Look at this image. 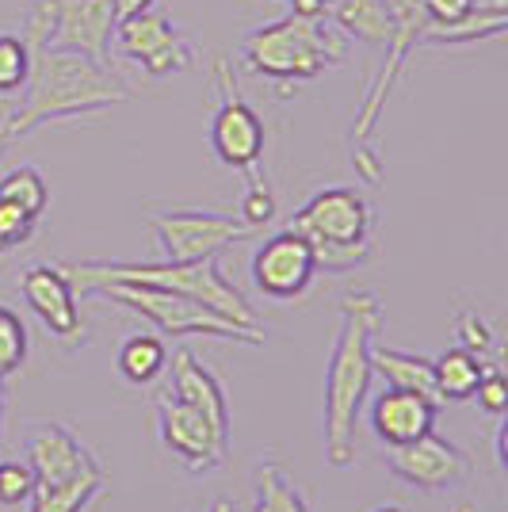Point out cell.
I'll return each mask as SVG.
<instances>
[{"label":"cell","mask_w":508,"mask_h":512,"mask_svg":"<svg viewBox=\"0 0 508 512\" xmlns=\"http://www.w3.org/2000/svg\"><path fill=\"white\" fill-rule=\"evenodd\" d=\"M337 337L325 371V463L344 470L356 463V421L371 390V341L382 333V302L375 291H348L340 299Z\"/></svg>","instance_id":"obj_1"},{"label":"cell","mask_w":508,"mask_h":512,"mask_svg":"<svg viewBox=\"0 0 508 512\" xmlns=\"http://www.w3.org/2000/svg\"><path fill=\"white\" fill-rule=\"evenodd\" d=\"M127 100L130 85L119 73H111L104 62L77 54V50L43 46L31 54V77L23 85V104L8 111L0 123L8 130V138H20L43 123L96 115L115 104H127Z\"/></svg>","instance_id":"obj_2"},{"label":"cell","mask_w":508,"mask_h":512,"mask_svg":"<svg viewBox=\"0 0 508 512\" xmlns=\"http://www.w3.org/2000/svg\"><path fill=\"white\" fill-rule=\"evenodd\" d=\"M73 291L88 295L92 287L104 283H138V287H161V291H180L188 299L203 302L207 310L222 314V318L237 321V325H256V314L249 299L222 276L218 256H203V260H81V264H62Z\"/></svg>","instance_id":"obj_3"},{"label":"cell","mask_w":508,"mask_h":512,"mask_svg":"<svg viewBox=\"0 0 508 512\" xmlns=\"http://www.w3.org/2000/svg\"><path fill=\"white\" fill-rule=\"evenodd\" d=\"M287 230H295L310 245L318 272L329 276L356 272L375 256V207L360 188L348 184H333L310 195L291 214Z\"/></svg>","instance_id":"obj_4"},{"label":"cell","mask_w":508,"mask_h":512,"mask_svg":"<svg viewBox=\"0 0 508 512\" xmlns=\"http://www.w3.org/2000/svg\"><path fill=\"white\" fill-rule=\"evenodd\" d=\"M241 58L249 73L268 81H314L325 65H340L348 58V35L329 16H295L264 23L241 39Z\"/></svg>","instance_id":"obj_5"},{"label":"cell","mask_w":508,"mask_h":512,"mask_svg":"<svg viewBox=\"0 0 508 512\" xmlns=\"http://www.w3.org/2000/svg\"><path fill=\"white\" fill-rule=\"evenodd\" d=\"M92 299L127 306L138 318H146L157 333L165 337H214V341H241L264 344V329H249L237 321L222 318L207 310L203 302L188 299L180 291H161V287H138V283H104L88 291Z\"/></svg>","instance_id":"obj_6"},{"label":"cell","mask_w":508,"mask_h":512,"mask_svg":"<svg viewBox=\"0 0 508 512\" xmlns=\"http://www.w3.org/2000/svg\"><path fill=\"white\" fill-rule=\"evenodd\" d=\"M214 88H218V107H214L211 119V150L214 157L226 165V169L241 172L245 184H264L268 176L260 169L264 161V123L253 107L237 96L233 85V69L226 58L214 62Z\"/></svg>","instance_id":"obj_7"},{"label":"cell","mask_w":508,"mask_h":512,"mask_svg":"<svg viewBox=\"0 0 508 512\" xmlns=\"http://www.w3.org/2000/svg\"><path fill=\"white\" fill-rule=\"evenodd\" d=\"M149 226L157 237L161 260H203V256H218L237 241H249L253 226H245L237 214H218V211H157L149 214Z\"/></svg>","instance_id":"obj_8"},{"label":"cell","mask_w":508,"mask_h":512,"mask_svg":"<svg viewBox=\"0 0 508 512\" xmlns=\"http://www.w3.org/2000/svg\"><path fill=\"white\" fill-rule=\"evenodd\" d=\"M153 409H157V436H161L165 451H172L191 474H211L226 463L230 436H222L195 406L180 402L172 390H165L153 398Z\"/></svg>","instance_id":"obj_9"},{"label":"cell","mask_w":508,"mask_h":512,"mask_svg":"<svg viewBox=\"0 0 508 512\" xmlns=\"http://www.w3.org/2000/svg\"><path fill=\"white\" fill-rule=\"evenodd\" d=\"M386 470L398 482L421 493H451L470 482L474 463H470V455L459 444H451L436 432H424L421 440H413V444L390 448Z\"/></svg>","instance_id":"obj_10"},{"label":"cell","mask_w":508,"mask_h":512,"mask_svg":"<svg viewBox=\"0 0 508 512\" xmlns=\"http://www.w3.org/2000/svg\"><path fill=\"white\" fill-rule=\"evenodd\" d=\"M111 46L123 58L142 65L149 77H165L172 69H191L195 65V46L172 27L165 12H153V8L115 23Z\"/></svg>","instance_id":"obj_11"},{"label":"cell","mask_w":508,"mask_h":512,"mask_svg":"<svg viewBox=\"0 0 508 512\" xmlns=\"http://www.w3.org/2000/svg\"><path fill=\"white\" fill-rule=\"evenodd\" d=\"M20 295L31 306V314L39 318L46 337L62 344V348H81L88 341V325L77 310V291L62 264H31L20 276Z\"/></svg>","instance_id":"obj_12"},{"label":"cell","mask_w":508,"mask_h":512,"mask_svg":"<svg viewBox=\"0 0 508 512\" xmlns=\"http://www.w3.org/2000/svg\"><path fill=\"white\" fill-rule=\"evenodd\" d=\"M23 451H27V467L35 470V490H58L100 470L96 455L81 444V436L58 421L23 425Z\"/></svg>","instance_id":"obj_13"},{"label":"cell","mask_w":508,"mask_h":512,"mask_svg":"<svg viewBox=\"0 0 508 512\" xmlns=\"http://www.w3.org/2000/svg\"><path fill=\"white\" fill-rule=\"evenodd\" d=\"M249 276L264 299L295 302L310 291V283L318 276V264H314L310 245L295 230H279L253 253Z\"/></svg>","instance_id":"obj_14"},{"label":"cell","mask_w":508,"mask_h":512,"mask_svg":"<svg viewBox=\"0 0 508 512\" xmlns=\"http://www.w3.org/2000/svg\"><path fill=\"white\" fill-rule=\"evenodd\" d=\"M111 31H115L111 0H54V27L46 46L77 50L96 62H107Z\"/></svg>","instance_id":"obj_15"},{"label":"cell","mask_w":508,"mask_h":512,"mask_svg":"<svg viewBox=\"0 0 508 512\" xmlns=\"http://www.w3.org/2000/svg\"><path fill=\"white\" fill-rule=\"evenodd\" d=\"M436 417H440V406H432L428 398L413 394V390H398V386H386L371 402V428L386 448H402V444L421 440L424 432H432Z\"/></svg>","instance_id":"obj_16"},{"label":"cell","mask_w":508,"mask_h":512,"mask_svg":"<svg viewBox=\"0 0 508 512\" xmlns=\"http://www.w3.org/2000/svg\"><path fill=\"white\" fill-rule=\"evenodd\" d=\"M172 394H176L180 402H188V406L199 409L222 436H230V409H226L222 383L214 379V371L199 360L191 348H180V352L172 356Z\"/></svg>","instance_id":"obj_17"},{"label":"cell","mask_w":508,"mask_h":512,"mask_svg":"<svg viewBox=\"0 0 508 512\" xmlns=\"http://www.w3.org/2000/svg\"><path fill=\"white\" fill-rule=\"evenodd\" d=\"M367 360H371V375L386 379V386L413 390V394L428 398L432 406L444 409V398H440V390H436L432 360H424V356H417V352H398V348H386V344H375V341H371Z\"/></svg>","instance_id":"obj_18"},{"label":"cell","mask_w":508,"mask_h":512,"mask_svg":"<svg viewBox=\"0 0 508 512\" xmlns=\"http://www.w3.org/2000/svg\"><path fill=\"white\" fill-rule=\"evenodd\" d=\"M329 20L360 43L386 46L394 39V16L382 0H329Z\"/></svg>","instance_id":"obj_19"},{"label":"cell","mask_w":508,"mask_h":512,"mask_svg":"<svg viewBox=\"0 0 508 512\" xmlns=\"http://www.w3.org/2000/svg\"><path fill=\"white\" fill-rule=\"evenodd\" d=\"M119 375L130 386H149L165 367H169V348L157 333H130L119 344V356H115Z\"/></svg>","instance_id":"obj_20"},{"label":"cell","mask_w":508,"mask_h":512,"mask_svg":"<svg viewBox=\"0 0 508 512\" xmlns=\"http://www.w3.org/2000/svg\"><path fill=\"white\" fill-rule=\"evenodd\" d=\"M508 27V16L501 12H466L463 20L451 23H424L417 46H463L478 43V39H497Z\"/></svg>","instance_id":"obj_21"},{"label":"cell","mask_w":508,"mask_h":512,"mask_svg":"<svg viewBox=\"0 0 508 512\" xmlns=\"http://www.w3.org/2000/svg\"><path fill=\"white\" fill-rule=\"evenodd\" d=\"M256 493H253V512H310L306 493L291 482V474L279 467L276 459L256 463Z\"/></svg>","instance_id":"obj_22"},{"label":"cell","mask_w":508,"mask_h":512,"mask_svg":"<svg viewBox=\"0 0 508 512\" xmlns=\"http://www.w3.org/2000/svg\"><path fill=\"white\" fill-rule=\"evenodd\" d=\"M482 367L486 360L482 356H474V352H466V348H447L444 356H436L432 360V371H436V390H440V398L444 402H466V398H474V386L482 379Z\"/></svg>","instance_id":"obj_23"},{"label":"cell","mask_w":508,"mask_h":512,"mask_svg":"<svg viewBox=\"0 0 508 512\" xmlns=\"http://www.w3.org/2000/svg\"><path fill=\"white\" fill-rule=\"evenodd\" d=\"M104 486V470H92V474L69 482V486H58V490H35L27 512H85L104 493Z\"/></svg>","instance_id":"obj_24"},{"label":"cell","mask_w":508,"mask_h":512,"mask_svg":"<svg viewBox=\"0 0 508 512\" xmlns=\"http://www.w3.org/2000/svg\"><path fill=\"white\" fill-rule=\"evenodd\" d=\"M0 199L16 203L31 218H43L46 203H50V188H46L43 172L31 169V165H20V169L4 172L0 176Z\"/></svg>","instance_id":"obj_25"},{"label":"cell","mask_w":508,"mask_h":512,"mask_svg":"<svg viewBox=\"0 0 508 512\" xmlns=\"http://www.w3.org/2000/svg\"><path fill=\"white\" fill-rule=\"evenodd\" d=\"M31 77V46L20 35H0V100L20 96Z\"/></svg>","instance_id":"obj_26"},{"label":"cell","mask_w":508,"mask_h":512,"mask_svg":"<svg viewBox=\"0 0 508 512\" xmlns=\"http://www.w3.org/2000/svg\"><path fill=\"white\" fill-rule=\"evenodd\" d=\"M23 363H27V325L23 318L0 302V375H16Z\"/></svg>","instance_id":"obj_27"},{"label":"cell","mask_w":508,"mask_h":512,"mask_svg":"<svg viewBox=\"0 0 508 512\" xmlns=\"http://www.w3.org/2000/svg\"><path fill=\"white\" fill-rule=\"evenodd\" d=\"M31 497H35V470L27 467V459H0V505L20 509L31 505Z\"/></svg>","instance_id":"obj_28"},{"label":"cell","mask_w":508,"mask_h":512,"mask_svg":"<svg viewBox=\"0 0 508 512\" xmlns=\"http://www.w3.org/2000/svg\"><path fill=\"white\" fill-rule=\"evenodd\" d=\"M237 218L253 230H264L272 218H276V192L272 184H245V195H241V207H237Z\"/></svg>","instance_id":"obj_29"},{"label":"cell","mask_w":508,"mask_h":512,"mask_svg":"<svg viewBox=\"0 0 508 512\" xmlns=\"http://www.w3.org/2000/svg\"><path fill=\"white\" fill-rule=\"evenodd\" d=\"M474 398H478V406L486 409L493 421H497V417H505L508 386H505V371H501V363L497 360H486L482 379H478V386H474Z\"/></svg>","instance_id":"obj_30"},{"label":"cell","mask_w":508,"mask_h":512,"mask_svg":"<svg viewBox=\"0 0 508 512\" xmlns=\"http://www.w3.org/2000/svg\"><path fill=\"white\" fill-rule=\"evenodd\" d=\"M455 344L466 348V352H474V356H482V360H489V352H493V329L474 310H459L455 314Z\"/></svg>","instance_id":"obj_31"},{"label":"cell","mask_w":508,"mask_h":512,"mask_svg":"<svg viewBox=\"0 0 508 512\" xmlns=\"http://www.w3.org/2000/svg\"><path fill=\"white\" fill-rule=\"evenodd\" d=\"M35 222H39V218H31L23 207L8 203V199H0V249L8 253V249L23 245L27 237L35 234Z\"/></svg>","instance_id":"obj_32"},{"label":"cell","mask_w":508,"mask_h":512,"mask_svg":"<svg viewBox=\"0 0 508 512\" xmlns=\"http://www.w3.org/2000/svg\"><path fill=\"white\" fill-rule=\"evenodd\" d=\"M424 16L432 23H451V20H463L470 8V0H421Z\"/></svg>","instance_id":"obj_33"},{"label":"cell","mask_w":508,"mask_h":512,"mask_svg":"<svg viewBox=\"0 0 508 512\" xmlns=\"http://www.w3.org/2000/svg\"><path fill=\"white\" fill-rule=\"evenodd\" d=\"M111 8H115V23H119L127 16H138V12L153 8V0H111Z\"/></svg>","instance_id":"obj_34"},{"label":"cell","mask_w":508,"mask_h":512,"mask_svg":"<svg viewBox=\"0 0 508 512\" xmlns=\"http://www.w3.org/2000/svg\"><path fill=\"white\" fill-rule=\"evenodd\" d=\"M505 436H508L505 417H497V428H493V451H497V467H508V455H505Z\"/></svg>","instance_id":"obj_35"},{"label":"cell","mask_w":508,"mask_h":512,"mask_svg":"<svg viewBox=\"0 0 508 512\" xmlns=\"http://www.w3.org/2000/svg\"><path fill=\"white\" fill-rule=\"evenodd\" d=\"M470 8L474 12H501V16H508V0H470Z\"/></svg>","instance_id":"obj_36"},{"label":"cell","mask_w":508,"mask_h":512,"mask_svg":"<svg viewBox=\"0 0 508 512\" xmlns=\"http://www.w3.org/2000/svg\"><path fill=\"white\" fill-rule=\"evenodd\" d=\"M4 406H8V390H4V375H0V444H4Z\"/></svg>","instance_id":"obj_37"},{"label":"cell","mask_w":508,"mask_h":512,"mask_svg":"<svg viewBox=\"0 0 508 512\" xmlns=\"http://www.w3.org/2000/svg\"><path fill=\"white\" fill-rule=\"evenodd\" d=\"M207 512H233V505L226 501V497H218V501H214V505Z\"/></svg>","instance_id":"obj_38"},{"label":"cell","mask_w":508,"mask_h":512,"mask_svg":"<svg viewBox=\"0 0 508 512\" xmlns=\"http://www.w3.org/2000/svg\"><path fill=\"white\" fill-rule=\"evenodd\" d=\"M367 512H405V509H398V505H375V509H367Z\"/></svg>","instance_id":"obj_39"},{"label":"cell","mask_w":508,"mask_h":512,"mask_svg":"<svg viewBox=\"0 0 508 512\" xmlns=\"http://www.w3.org/2000/svg\"><path fill=\"white\" fill-rule=\"evenodd\" d=\"M12 138H8V130H4V123H0V153H4V146H8Z\"/></svg>","instance_id":"obj_40"},{"label":"cell","mask_w":508,"mask_h":512,"mask_svg":"<svg viewBox=\"0 0 508 512\" xmlns=\"http://www.w3.org/2000/svg\"><path fill=\"white\" fill-rule=\"evenodd\" d=\"M0 119H4V111H0Z\"/></svg>","instance_id":"obj_41"}]
</instances>
